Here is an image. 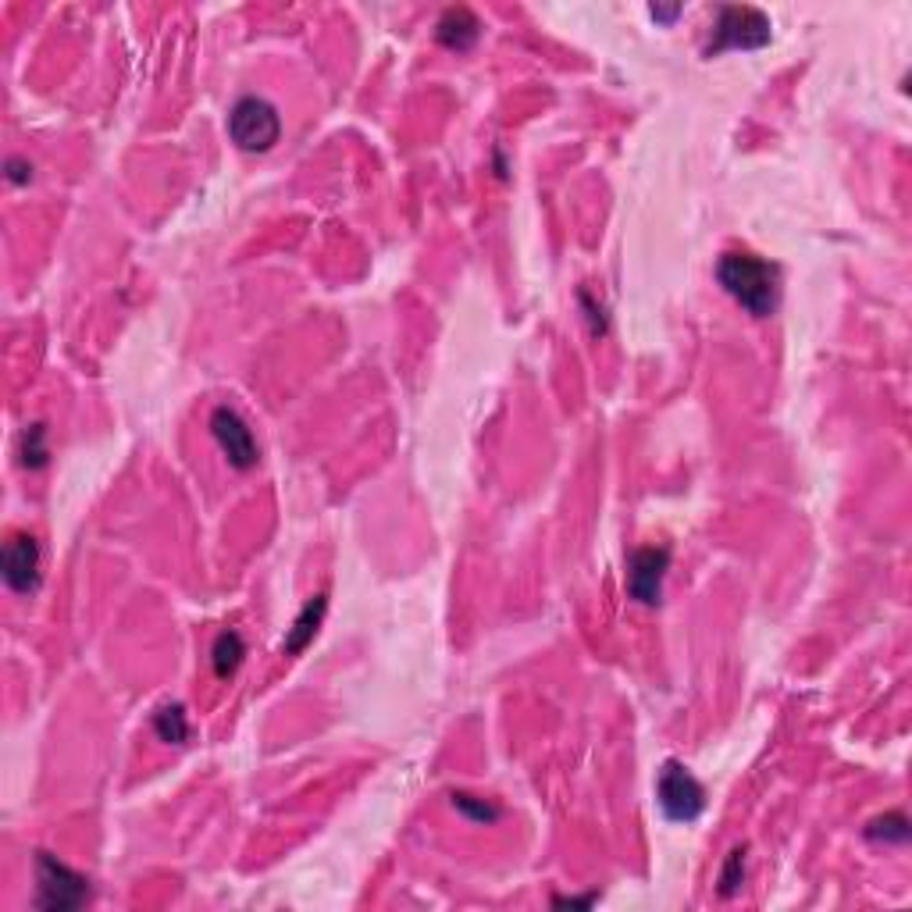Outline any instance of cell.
<instances>
[{
  "instance_id": "6da1fadb",
  "label": "cell",
  "mask_w": 912,
  "mask_h": 912,
  "mask_svg": "<svg viewBox=\"0 0 912 912\" xmlns=\"http://www.w3.org/2000/svg\"><path fill=\"white\" fill-rule=\"evenodd\" d=\"M717 282L752 318H770L780 304V271L749 250H727L717 261Z\"/></svg>"
},
{
  "instance_id": "7a4b0ae2",
  "label": "cell",
  "mask_w": 912,
  "mask_h": 912,
  "mask_svg": "<svg viewBox=\"0 0 912 912\" xmlns=\"http://www.w3.org/2000/svg\"><path fill=\"white\" fill-rule=\"evenodd\" d=\"M228 136L239 150L247 153H267L282 139V114L264 96H239L228 111Z\"/></svg>"
},
{
  "instance_id": "3957f363",
  "label": "cell",
  "mask_w": 912,
  "mask_h": 912,
  "mask_svg": "<svg viewBox=\"0 0 912 912\" xmlns=\"http://www.w3.org/2000/svg\"><path fill=\"white\" fill-rule=\"evenodd\" d=\"M774 36V25L760 8L723 4L713 22V36L706 43V57H720L727 50H760Z\"/></svg>"
},
{
  "instance_id": "277c9868",
  "label": "cell",
  "mask_w": 912,
  "mask_h": 912,
  "mask_svg": "<svg viewBox=\"0 0 912 912\" xmlns=\"http://www.w3.org/2000/svg\"><path fill=\"white\" fill-rule=\"evenodd\" d=\"M36 898L33 902L39 909H50V912H68V909H79L86 905V898H90V880L82 874H76L68 863L57 859L54 852H36Z\"/></svg>"
},
{
  "instance_id": "5b68a950",
  "label": "cell",
  "mask_w": 912,
  "mask_h": 912,
  "mask_svg": "<svg viewBox=\"0 0 912 912\" xmlns=\"http://www.w3.org/2000/svg\"><path fill=\"white\" fill-rule=\"evenodd\" d=\"M656 802L663 817L674 823H695L706 809V788L695 780V774L677 760H666L660 777H656Z\"/></svg>"
},
{
  "instance_id": "8992f818",
  "label": "cell",
  "mask_w": 912,
  "mask_h": 912,
  "mask_svg": "<svg viewBox=\"0 0 912 912\" xmlns=\"http://www.w3.org/2000/svg\"><path fill=\"white\" fill-rule=\"evenodd\" d=\"M210 435L218 442L221 456L228 460V467L236 470H253L256 460H261V449H256V438L250 432V424L242 421V413L232 407H214L210 413Z\"/></svg>"
},
{
  "instance_id": "52a82bcc",
  "label": "cell",
  "mask_w": 912,
  "mask_h": 912,
  "mask_svg": "<svg viewBox=\"0 0 912 912\" xmlns=\"http://www.w3.org/2000/svg\"><path fill=\"white\" fill-rule=\"evenodd\" d=\"M670 570V549L666 546H646L635 549L627 560V595L641 606H660L663 598V578Z\"/></svg>"
},
{
  "instance_id": "ba28073f",
  "label": "cell",
  "mask_w": 912,
  "mask_h": 912,
  "mask_svg": "<svg viewBox=\"0 0 912 912\" xmlns=\"http://www.w3.org/2000/svg\"><path fill=\"white\" fill-rule=\"evenodd\" d=\"M0 574L14 595H33L39 589V546L33 535H11L0 552Z\"/></svg>"
},
{
  "instance_id": "9c48e42d",
  "label": "cell",
  "mask_w": 912,
  "mask_h": 912,
  "mask_svg": "<svg viewBox=\"0 0 912 912\" xmlns=\"http://www.w3.org/2000/svg\"><path fill=\"white\" fill-rule=\"evenodd\" d=\"M481 36V22L470 8H446L435 25V39L453 54H467Z\"/></svg>"
},
{
  "instance_id": "30bf717a",
  "label": "cell",
  "mask_w": 912,
  "mask_h": 912,
  "mask_svg": "<svg viewBox=\"0 0 912 912\" xmlns=\"http://www.w3.org/2000/svg\"><path fill=\"white\" fill-rule=\"evenodd\" d=\"M324 613H328V595H324V592H318L314 598H307V606L299 609V617L293 620L289 635H285V641H282V649L289 652V656L304 652V649L310 646V641H314V635H318Z\"/></svg>"
},
{
  "instance_id": "8fae6325",
  "label": "cell",
  "mask_w": 912,
  "mask_h": 912,
  "mask_svg": "<svg viewBox=\"0 0 912 912\" xmlns=\"http://www.w3.org/2000/svg\"><path fill=\"white\" fill-rule=\"evenodd\" d=\"M153 734L164 741V745H185L190 741V717H185L182 703H164L153 713Z\"/></svg>"
},
{
  "instance_id": "7c38bea8",
  "label": "cell",
  "mask_w": 912,
  "mask_h": 912,
  "mask_svg": "<svg viewBox=\"0 0 912 912\" xmlns=\"http://www.w3.org/2000/svg\"><path fill=\"white\" fill-rule=\"evenodd\" d=\"M242 656H247V641H242L239 631H221L218 638H214V649H210V663H214V674H218L221 681L225 677H232L239 663H242Z\"/></svg>"
},
{
  "instance_id": "4fadbf2b",
  "label": "cell",
  "mask_w": 912,
  "mask_h": 912,
  "mask_svg": "<svg viewBox=\"0 0 912 912\" xmlns=\"http://www.w3.org/2000/svg\"><path fill=\"white\" fill-rule=\"evenodd\" d=\"M19 456H22V467L29 470H43L50 460V442H47V424H29L25 432H22V442H19Z\"/></svg>"
},
{
  "instance_id": "5bb4252c",
  "label": "cell",
  "mask_w": 912,
  "mask_h": 912,
  "mask_svg": "<svg viewBox=\"0 0 912 912\" xmlns=\"http://www.w3.org/2000/svg\"><path fill=\"white\" fill-rule=\"evenodd\" d=\"M866 837L884 841V845H902V841H909V820L902 817V812H884V817L869 820Z\"/></svg>"
},
{
  "instance_id": "9a60e30c",
  "label": "cell",
  "mask_w": 912,
  "mask_h": 912,
  "mask_svg": "<svg viewBox=\"0 0 912 912\" xmlns=\"http://www.w3.org/2000/svg\"><path fill=\"white\" fill-rule=\"evenodd\" d=\"M449 798H453V809L460 812V817H467L470 823H481V827H489V823H495L499 817H503V812H499V806L485 802V798H478V795H467V791H453Z\"/></svg>"
},
{
  "instance_id": "2e32d148",
  "label": "cell",
  "mask_w": 912,
  "mask_h": 912,
  "mask_svg": "<svg viewBox=\"0 0 912 912\" xmlns=\"http://www.w3.org/2000/svg\"><path fill=\"white\" fill-rule=\"evenodd\" d=\"M741 880H745V848H734L731 855H727V863H723L720 894H734Z\"/></svg>"
},
{
  "instance_id": "e0dca14e",
  "label": "cell",
  "mask_w": 912,
  "mask_h": 912,
  "mask_svg": "<svg viewBox=\"0 0 912 912\" xmlns=\"http://www.w3.org/2000/svg\"><path fill=\"white\" fill-rule=\"evenodd\" d=\"M8 182H11V185L33 182V164L22 161V157H11V161H8Z\"/></svg>"
},
{
  "instance_id": "ac0fdd59",
  "label": "cell",
  "mask_w": 912,
  "mask_h": 912,
  "mask_svg": "<svg viewBox=\"0 0 912 912\" xmlns=\"http://www.w3.org/2000/svg\"><path fill=\"white\" fill-rule=\"evenodd\" d=\"M681 11H684L681 4H674V8H663V4H652V8H649V14H652V19H656V22H666V25H670V22H674V19H677V14H681Z\"/></svg>"
},
{
  "instance_id": "d6986e66",
  "label": "cell",
  "mask_w": 912,
  "mask_h": 912,
  "mask_svg": "<svg viewBox=\"0 0 912 912\" xmlns=\"http://www.w3.org/2000/svg\"><path fill=\"white\" fill-rule=\"evenodd\" d=\"M595 898H556V905H592Z\"/></svg>"
}]
</instances>
